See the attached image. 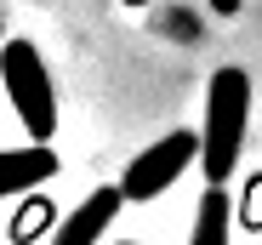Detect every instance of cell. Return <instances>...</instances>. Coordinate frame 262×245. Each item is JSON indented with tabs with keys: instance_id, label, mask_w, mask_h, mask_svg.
<instances>
[{
	"instance_id": "3957f363",
	"label": "cell",
	"mask_w": 262,
	"mask_h": 245,
	"mask_svg": "<svg viewBox=\"0 0 262 245\" xmlns=\"http://www.w3.org/2000/svg\"><path fill=\"white\" fill-rule=\"evenodd\" d=\"M188 166H200V137H194V131H165L160 143H148V148L125 166V177H120V199L148 206V199H160Z\"/></svg>"
},
{
	"instance_id": "7a4b0ae2",
	"label": "cell",
	"mask_w": 262,
	"mask_h": 245,
	"mask_svg": "<svg viewBox=\"0 0 262 245\" xmlns=\"http://www.w3.org/2000/svg\"><path fill=\"white\" fill-rule=\"evenodd\" d=\"M0 80H6L12 114L23 120L29 143H52V131H57V92H52L46 57H40L34 40H6L0 46Z\"/></svg>"
},
{
	"instance_id": "277c9868",
	"label": "cell",
	"mask_w": 262,
	"mask_h": 245,
	"mask_svg": "<svg viewBox=\"0 0 262 245\" xmlns=\"http://www.w3.org/2000/svg\"><path fill=\"white\" fill-rule=\"evenodd\" d=\"M114 217H120V188H92V194H85L80 206L57 222L52 245H97V239L108 234Z\"/></svg>"
},
{
	"instance_id": "ba28073f",
	"label": "cell",
	"mask_w": 262,
	"mask_h": 245,
	"mask_svg": "<svg viewBox=\"0 0 262 245\" xmlns=\"http://www.w3.org/2000/svg\"><path fill=\"white\" fill-rule=\"evenodd\" d=\"M120 6H154V0H120Z\"/></svg>"
},
{
	"instance_id": "52a82bcc",
	"label": "cell",
	"mask_w": 262,
	"mask_h": 245,
	"mask_svg": "<svg viewBox=\"0 0 262 245\" xmlns=\"http://www.w3.org/2000/svg\"><path fill=\"white\" fill-rule=\"evenodd\" d=\"M46 222H52V206H46V199H23L6 234H12V245H29V239H34L40 228H46Z\"/></svg>"
},
{
	"instance_id": "8992f818",
	"label": "cell",
	"mask_w": 262,
	"mask_h": 245,
	"mask_svg": "<svg viewBox=\"0 0 262 245\" xmlns=\"http://www.w3.org/2000/svg\"><path fill=\"white\" fill-rule=\"evenodd\" d=\"M228 222H234V206L223 188H205L200 206H194V234L188 245H228Z\"/></svg>"
},
{
	"instance_id": "6da1fadb",
	"label": "cell",
	"mask_w": 262,
	"mask_h": 245,
	"mask_svg": "<svg viewBox=\"0 0 262 245\" xmlns=\"http://www.w3.org/2000/svg\"><path fill=\"white\" fill-rule=\"evenodd\" d=\"M245 126H251V74L245 69H216L211 86H205V126L200 137V171L205 188H223L239 166V148H245Z\"/></svg>"
},
{
	"instance_id": "5b68a950",
	"label": "cell",
	"mask_w": 262,
	"mask_h": 245,
	"mask_svg": "<svg viewBox=\"0 0 262 245\" xmlns=\"http://www.w3.org/2000/svg\"><path fill=\"white\" fill-rule=\"evenodd\" d=\"M57 177V148L52 143H29V148H0V199L29 194L40 183Z\"/></svg>"
}]
</instances>
